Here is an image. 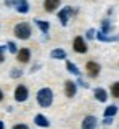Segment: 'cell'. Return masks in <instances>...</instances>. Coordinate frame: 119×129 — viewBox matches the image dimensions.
I'll return each mask as SVG.
<instances>
[{
    "label": "cell",
    "instance_id": "9c48e42d",
    "mask_svg": "<svg viewBox=\"0 0 119 129\" xmlns=\"http://www.w3.org/2000/svg\"><path fill=\"white\" fill-rule=\"evenodd\" d=\"M65 93L68 98H73L76 94V83L74 81H66L65 83Z\"/></svg>",
    "mask_w": 119,
    "mask_h": 129
},
{
    "label": "cell",
    "instance_id": "4fadbf2b",
    "mask_svg": "<svg viewBox=\"0 0 119 129\" xmlns=\"http://www.w3.org/2000/svg\"><path fill=\"white\" fill-rule=\"evenodd\" d=\"M35 124L40 126V127H48V126H50V121H48L43 114H36V116H35Z\"/></svg>",
    "mask_w": 119,
    "mask_h": 129
},
{
    "label": "cell",
    "instance_id": "277c9868",
    "mask_svg": "<svg viewBox=\"0 0 119 129\" xmlns=\"http://www.w3.org/2000/svg\"><path fill=\"white\" fill-rule=\"evenodd\" d=\"M73 48L76 53H86L88 51V45H86V42L81 37H76L73 40Z\"/></svg>",
    "mask_w": 119,
    "mask_h": 129
},
{
    "label": "cell",
    "instance_id": "5b68a950",
    "mask_svg": "<svg viewBox=\"0 0 119 129\" xmlns=\"http://www.w3.org/2000/svg\"><path fill=\"white\" fill-rule=\"evenodd\" d=\"M27 98H28V89H27V86H23V84H20V86H17V89H15V99L18 103H23V101H27Z\"/></svg>",
    "mask_w": 119,
    "mask_h": 129
},
{
    "label": "cell",
    "instance_id": "8992f818",
    "mask_svg": "<svg viewBox=\"0 0 119 129\" xmlns=\"http://www.w3.org/2000/svg\"><path fill=\"white\" fill-rule=\"evenodd\" d=\"M86 70H88L89 76L96 78V76L99 75V71H101V66H99V63H96V61H88V63H86Z\"/></svg>",
    "mask_w": 119,
    "mask_h": 129
},
{
    "label": "cell",
    "instance_id": "e0dca14e",
    "mask_svg": "<svg viewBox=\"0 0 119 129\" xmlns=\"http://www.w3.org/2000/svg\"><path fill=\"white\" fill-rule=\"evenodd\" d=\"M66 70H68V71L69 73H73V75H80V70H78V66H76V64H73V63H71V61H68V63H66Z\"/></svg>",
    "mask_w": 119,
    "mask_h": 129
},
{
    "label": "cell",
    "instance_id": "d4e9b609",
    "mask_svg": "<svg viewBox=\"0 0 119 129\" xmlns=\"http://www.w3.org/2000/svg\"><path fill=\"white\" fill-rule=\"evenodd\" d=\"M13 129H28V126L27 124H15Z\"/></svg>",
    "mask_w": 119,
    "mask_h": 129
},
{
    "label": "cell",
    "instance_id": "ffe728a7",
    "mask_svg": "<svg viewBox=\"0 0 119 129\" xmlns=\"http://www.w3.org/2000/svg\"><path fill=\"white\" fill-rule=\"evenodd\" d=\"M111 94H112V98L119 99V81H116V83L111 86Z\"/></svg>",
    "mask_w": 119,
    "mask_h": 129
},
{
    "label": "cell",
    "instance_id": "4316f807",
    "mask_svg": "<svg viewBox=\"0 0 119 129\" xmlns=\"http://www.w3.org/2000/svg\"><path fill=\"white\" fill-rule=\"evenodd\" d=\"M4 48H2V46H0V63H4Z\"/></svg>",
    "mask_w": 119,
    "mask_h": 129
},
{
    "label": "cell",
    "instance_id": "7402d4cb",
    "mask_svg": "<svg viewBox=\"0 0 119 129\" xmlns=\"http://www.w3.org/2000/svg\"><path fill=\"white\" fill-rule=\"evenodd\" d=\"M8 45V51H10V53H18V50H17V45L13 42H10V43H7Z\"/></svg>",
    "mask_w": 119,
    "mask_h": 129
},
{
    "label": "cell",
    "instance_id": "44dd1931",
    "mask_svg": "<svg viewBox=\"0 0 119 129\" xmlns=\"http://www.w3.org/2000/svg\"><path fill=\"white\" fill-rule=\"evenodd\" d=\"M22 2H25V0H5V5H7V7H15L17 8Z\"/></svg>",
    "mask_w": 119,
    "mask_h": 129
},
{
    "label": "cell",
    "instance_id": "603a6c76",
    "mask_svg": "<svg viewBox=\"0 0 119 129\" xmlns=\"http://www.w3.org/2000/svg\"><path fill=\"white\" fill-rule=\"evenodd\" d=\"M94 37H96V30H93V28H91V30L86 31V38H88V40H93Z\"/></svg>",
    "mask_w": 119,
    "mask_h": 129
},
{
    "label": "cell",
    "instance_id": "ba28073f",
    "mask_svg": "<svg viewBox=\"0 0 119 129\" xmlns=\"http://www.w3.org/2000/svg\"><path fill=\"white\" fill-rule=\"evenodd\" d=\"M17 60H18L20 63H28V61H30V50L22 48L18 53H17Z\"/></svg>",
    "mask_w": 119,
    "mask_h": 129
},
{
    "label": "cell",
    "instance_id": "5bb4252c",
    "mask_svg": "<svg viewBox=\"0 0 119 129\" xmlns=\"http://www.w3.org/2000/svg\"><path fill=\"white\" fill-rule=\"evenodd\" d=\"M94 98H96L98 101L104 103L108 99V93H106V89H103V88H96V89H94Z\"/></svg>",
    "mask_w": 119,
    "mask_h": 129
},
{
    "label": "cell",
    "instance_id": "cb8c5ba5",
    "mask_svg": "<svg viewBox=\"0 0 119 129\" xmlns=\"http://www.w3.org/2000/svg\"><path fill=\"white\" fill-rule=\"evenodd\" d=\"M10 76L12 78H20V76H22V70H12Z\"/></svg>",
    "mask_w": 119,
    "mask_h": 129
},
{
    "label": "cell",
    "instance_id": "ac0fdd59",
    "mask_svg": "<svg viewBox=\"0 0 119 129\" xmlns=\"http://www.w3.org/2000/svg\"><path fill=\"white\" fill-rule=\"evenodd\" d=\"M28 10H30V5H28L27 0H25V2H22V4L17 7V12H20V13H27Z\"/></svg>",
    "mask_w": 119,
    "mask_h": 129
},
{
    "label": "cell",
    "instance_id": "2e32d148",
    "mask_svg": "<svg viewBox=\"0 0 119 129\" xmlns=\"http://www.w3.org/2000/svg\"><path fill=\"white\" fill-rule=\"evenodd\" d=\"M35 23H36V27H38L43 33H46V31L50 30V23H48V22H42V20H36V18H35Z\"/></svg>",
    "mask_w": 119,
    "mask_h": 129
},
{
    "label": "cell",
    "instance_id": "7a4b0ae2",
    "mask_svg": "<svg viewBox=\"0 0 119 129\" xmlns=\"http://www.w3.org/2000/svg\"><path fill=\"white\" fill-rule=\"evenodd\" d=\"M13 33H15V37L20 38V40H28V38L31 37V28H30L28 23L22 22V23H17V25H15Z\"/></svg>",
    "mask_w": 119,
    "mask_h": 129
},
{
    "label": "cell",
    "instance_id": "9a60e30c",
    "mask_svg": "<svg viewBox=\"0 0 119 129\" xmlns=\"http://www.w3.org/2000/svg\"><path fill=\"white\" fill-rule=\"evenodd\" d=\"M116 114H117V106L116 104H111V106H108L104 109V118H112Z\"/></svg>",
    "mask_w": 119,
    "mask_h": 129
},
{
    "label": "cell",
    "instance_id": "d6986e66",
    "mask_svg": "<svg viewBox=\"0 0 119 129\" xmlns=\"http://www.w3.org/2000/svg\"><path fill=\"white\" fill-rule=\"evenodd\" d=\"M101 31L106 33V35L111 31V23H109V20H103V23H101Z\"/></svg>",
    "mask_w": 119,
    "mask_h": 129
},
{
    "label": "cell",
    "instance_id": "30bf717a",
    "mask_svg": "<svg viewBox=\"0 0 119 129\" xmlns=\"http://www.w3.org/2000/svg\"><path fill=\"white\" fill-rule=\"evenodd\" d=\"M96 38L99 40V42H119V35L111 37V35H106V33H103V31H98Z\"/></svg>",
    "mask_w": 119,
    "mask_h": 129
},
{
    "label": "cell",
    "instance_id": "83f0119b",
    "mask_svg": "<svg viewBox=\"0 0 119 129\" xmlns=\"http://www.w3.org/2000/svg\"><path fill=\"white\" fill-rule=\"evenodd\" d=\"M78 83H80V84H81V86H83V88H88V84H86V83H85V81H83V80H80V81H78Z\"/></svg>",
    "mask_w": 119,
    "mask_h": 129
},
{
    "label": "cell",
    "instance_id": "f546056e",
    "mask_svg": "<svg viewBox=\"0 0 119 129\" xmlns=\"http://www.w3.org/2000/svg\"><path fill=\"white\" fill-rule=\"evenodd\" d=\"M0 129H5V126H4V122L0 121Z\"/></svg>",
    "mask_w": 119,
    "mask_h": 129
},
{
    "label": "cell",
    "instance_id": "8fae6325",
    "mask_svg": "<svg viewBox=\"0 0 119 129\" xmlns=\"http://www.w3.org/2000/svg\"><path fill=\"white\" fill-rule=\"evenodd\" d=\"M60 4H61L60 0H45V4H43V5H45L46 12H55L58 7H60Z\"/></svg>",
    "mask_w": 119,
    "mask_h": 129
},
{
    "label": "cell",
    "instance_id": "52a82bcc",
    "mask_svg": "<svg viewBox=\"0 0 119 129\" xmlns=\"http://www.w3.org/2000/svg\"><path fill=\"white\" fill-rule=\"evenodd\" d=\"M98 126V119L94 116H86L83 119V124H81V129H96Z\"/></svg>",
    "mask_w": 119,
    "mask_h": 129
},
{
    "label": "cell",
    "instance_id": "7c38bea8",
    "mask_svg": "<svg viewBox=\"0 0 119 129\" xmlns=\"http://www.w3.org/2000/svg\"><path fill=\"white\" fill-rule=\"evenodd\" d=\"M50 56L53 58V60H65V58H66V51L63 48H55L53 51L50 53Z\"/></svg>",
    "mask_w": 119,
    "mask_h": 129
},
{
    "label": "cell",
    "instance_id": "f1b7e54d",
    "mask_svg": "<svg viewBox=\"0 0 119 129\" xmlns=\"http://www.w3.org/2000/svg\"><path fill=\"white\" fill-rule=\"evenodd\" d=\"M4 99V93H2V89H0V101Z\"/></svg>",
    "mask_w": 119,
    "mask_h": 129
},
{
    "label": "cell",
    "instance_id": "3957f363",
    "mask_svg": "<svg viewBox=\"0 0 119 129\" xmlns=\"http://www.w3.org/2000/svg\"><path fill=\"white\" fill-rule=\"evenodd\" d=\"M69 15H76V10L74 8H71V7H65L60 13H58V18H60V23H61L63 27L65 25H68V18H69Z\"/></svg>",
    "mask_w": 119,
    "mask_h": 129
},
{
    "label": "cell",
    "instance_id": "6da1fadb",
    "mask_svg": "<svg viewBox=\"0 0 119 129\" xmlns=\"http://www.w3.org/2000/svg\"><path fill=\"white\" fill-rule=\"evenodd\" d=\"M36 101H38V104L42 108L51 106V103H53V91H51L50 88H42L36 93Z\"/></svg>",
    "mask_w": 119,
    "mask_h": 129
},
{
    "label": "cell",
    "instance_id": "484cf974",
    "mask_svg": "<svg viewBox=\"0 0 119 129\" xmlns=\"http://www.w3.org/2000/svg\"><path fill=\"white\" fill-rule=\"evenodd\" d=\"M103 124H106V126H109V124H112V119H111V118H104V121H103Z\"/></svg>",
    "mask_w": 119,
    "mask_h": 129
}]
</instances>
